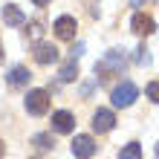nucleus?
Masks as SVG:
<instances>
[{
	"label": "nucleus",
	"mask_w": 159,
	"mask_h": 159,
	"mask_svg": "<svg viewBox=\"0 0 159 159\" xmlns=\"http://www.w3.org/2000/svg\"><path fill=\"white\" fill-rule=\"evenodd\" d=\"M139 96V90H136V84L133 81H121L113 87V93H110V98H113V107H130L136 101Z\"/></svg>",
	"instance_id": "nucleus-2"
},
{
	"label": "nucleus",
	"mask_w": 159,
	"mask_h": 159,
	"mask_svg": "<svg viewBox=\"0 0 159 159\" xmlns=\"http://www.w3.org/2000/svg\"><path fill=\"white\" fill-rule=\"evenodd\" d=\"M130 26H133V32L136 35H153V29H156V23H153V17L151 15H142V12H136L133 15V20H130Z\"/></svg>",
	"instance_id": "nucleus-8"
},
{
	"label": "nucleus",
	"mask_w": 159,
	"mask_h": 159,
	"mask_svg": "<svg viewBox=\"0 0 159 159\" xmlns=\"http://www.w3.org/2000/svg\"><path fill=\"white\" fill-rule=\"evenodd\" d=\"M26 113H32V116H43L46 110H49V93L46 90H29L26 93Z\"/></svg>",
	"instance_id": "nucleus-3"
},
{
	"label": "nucleus",
	"mask_w": 159,
	"mask_h": 159,
	"mask_svg": "<svg viewBox=\"0 0 159 159\" xmlns=\"http://www.w3.org/2000/svg\"><path fill=\"white\" fill-rule=\"evenodd\" d=\"M52 29H55V38H61V41H72V38H75V29H78V26H75V17L61 15L58 20H55Z\"/></svg>",
	"instance_id": "nucleus-6"
},
{
	"label": "nucleus",
	"mask_w": 159,
	"mask_h": 159,
	"mask_svg": "<svg viewBox=\"0 0 159 159\" xmlns=\"http://www.w3.org/2000/svg\"><path fill=\"white\" fill-rule=\"evenodd\" d=\"M121 70H125V55H121V49H110L101 61H96V75L98 78L121 75Z\"/></svg>",
	"instance_id": "nucleus-1"
},
{
	"label": "nucleus",
	"mask_w": 159,
	"mask_h": 159,
	"mask_svg": "<svg viewBox=\"0 0 159 159\" xmlns=\"http://www.w3.org/2000/svg\"><path fill=\"white\" fill-rule=\"evenodd\" d=\"M35 61L43 64V67H49V64L58 61V49H55L52 43H35Z\"/></svg>",
	"instance_id": "nucleus-9"
},
{
	"label": "nucleus",
	"mask_w": 159,
	"mask_h": 159,
	"mask_svg": "<svg viewBox=\"0 0 159 159\" xmlns=\"http://www.w3.org/2000/svg\"><path fill=\"white\" fill-rule=\"evenodd\" d=\"M29 70H26V67H12V70H9V75H6V81L9 84H12V87H26V84H29Z\"/></svg>",
	"instance_id": "nucleus-10"
},
{
	"label": "nucleus",
	"mask_w": 159,
	"mask_h": 159,
	"mask_svg": "<svg viewBox=\"0 0 159 159\" xmlns=\"http://www.w3.org/2000/svg\"><path fill=\"white\" fill-rule=\"evenodd\" d=\"M3 20H6L9 26H23V23H26V15H23L17 6H6V9H3Z\"/></svg>",
	"instance_id": "nucleus-11"
},
{
	"label": "nucleus",
	"mask_w": 159,
	"mask_h": 159,
	"mask_svg": "<svg viewBox=\"0 0 159 159\" xmlns=\"http://www.w3.org/2000/svg\"><path fill=\"white\" fill-rule=\"evenodd\" d=\"M81 52H84V43H75V49H72V58H78Z\"/></svg>",
	"instance_id": "nucleus-18"
},
{
	"label": "nucleus",
	"mask_w": 159,
	"mask_h": 159,
	"mask_svg": "<svg viewBox=\"0 0 159 159\" xmlns=\"http://www.w3.org/2000/svg\"><path fill=\"white\" fill-rule=\"evenodd\" d=\"M145 93H148V98H151L153 104H159V81H151V84L145 87Z\"/></svg>",
	"instance_id": "nucleus-15"
},
{
	"label": "nucleus",
	"mask_w": 159,
	"mask_h": 159,
	"mask_svg": "<svg viewBox=\"0 0 159 159\" xmlns=\"http://www.w3.org/2000/svg\"><path fill=\"white\" fill-rule=\"evenodd\" d=\"M96 139L93 136H87V133H81V136H75L72 139V156L75 159H90L93 153H96Z\"/></svg>",
	"instance_id": "nucleus-4"
},
{
	"label": "nucleus",
	"mask_w": 159,
	"mask_h": 159,
	"mask_svg": "<svg viewBox=\"0 0 159 159\" xmlns=\"http://www.w3.org/2000/svg\"><path fill=\"white\" fill-rule=\"evenodd\" d=\"M32 35H35V38H41V35H43V23H41V20L32 23Z\"/></svg>",
	"instance_id": "nucleus-17"
},
{
	"label": "nucleus",
	"mask_w": 159,
	"mask_h": 159,
	"mask_svg": "<svg viewBox=\"0 0 159 159\" xmlns=\"http://www.w3.org/2000/svg\"><path fill=\"white\" fill-rule=\"evenodd\" d=\"M72 127H75V119H72V113H67V110L52 113V130H55V133H72Z\"/></svg>",
	"instance_id": "nucleus-7"
},
{
	"label": "nucleus",
	"mask_w": 159,
	"mask_h": 159,
	"mask_svg": "<svg viewBox=\"0 0 159 159\" xmlns=\"http://www.w3.org/2000/svg\"><path fill=\"white\" fill-rule=\"evenodd\" d=\"M139 3H142V0H133V6H139Z\"/></svg>",
	"instance_id": "nucleus-22"
},
{
	"label": "nucleus",
	"mask_w": 159,
	"mask_h": 159,
	"mask_svg": "<svg viewBox=\"0 0 159 159\" xmlns=\"http://www.w3.org/2000/svg\"><path fill=\"white\" fill-rule=\"evenodd\" d=\"M32 3H35V6H46L49 0H32Z\"/></svg>",
	"instance_id": "nucleus-19"
},
{
	"label": "nucleus",
	"mask_w": 159,
	"mask_h": 159,
	"mask_svg": "<svg viewBox=\"0 0 159 159\" xmlns=\"http://www.w3.org/2000/svg\"><path fill=\"white\" fill-rule=\"evenodd\" d=\"M136 52H139V55H136V64H151V55H148V49H145V46H139Z\"/></svg>",
	"instance_id": "nucleus-16"
},
{
	"label": "nucleus",
	"mask_w": 159,
	"mask_h": 159,
	"mask_svg": "<svg viewBox=\"0 0 159 159\" xmlns=\"http://www.w3.org/2000/svg\"><path fill=\"white\" fill-rule=\"evenodd\" d=\"M3 151H6V148H3V142H0V156H3Z\"/></svg>",
	"instance_id": "nucleus-21"
},
{
	"label": "nucleus",
	"mask_w": 159,
	"mask_h": 159,
	"mask_svg": "<svg viewBox=\"0 0 159 159\" xmlns=\"http://www.w3.org/2000/svg\"><path fill=\"white\" fill-rule=\"evenodd\" d=\"M0 64H3V43H0Z\"/></svg>",
	"instance_id": "nucleus-20"
},
{
	"label": "nucleus",
	"mask_w": 159,
	"mask_h": 159,
	"mask_svg": "<svg viewBox=\"0 0 159 159\" xmlns=\"http://www.w3.org/2000/svg\"><path fill=\"white\" fill-rule=\"evenodd\" d=\"M75 78H78V67H75V58H70V61L61 67V81L70 84V81H75Z\"/></svg>",
	"instance_id": "nucleus-13"
},
{
	"label": "nucleus",
	"mask_w": 159,
	"mask_h": 159,
	"mask_svg": "<svg viewBox=\"0 0 159 159\" xmlns=\"http://www.w3.org/2000/svg\"><path fill=\"white\" fill-rule=\"evenodd\" d=\"M156 156H159V142H156Z\"/></svg>",
	"instance_id": "nucleus-23"
},
{
	"label": "nucleus",
	"mask_w": 159,
	"mask_h": 159,
	"mask_svg": "<svg viewBox=\"0 0 159 159\" xmlns=\"http://www.w3.org/2000/svg\"><path fill=\"white\" fill-rule=\"evenodd\" d=\"M113 127H116V116H113V110L98 107L96 113H93V130H96V133H110Z\"/></svg>",
	"instance_id": "nucleus-5"
},
{
	"label": "nucleus",
	"mask_w": 159,
	"mask_h": 159,
	"mask_svg": "<svg viewBox=\"0 0 159 159\" xmlns=\"http://www.w3.org/2000/svg\"><path fill=\"white\" fill-rule=\"evenodd\" d=\"M32 145L38 148V151H52L55 142H52V136L49 133H38V136H32Z\"/></svg>",
	"instance_id": "nucleus-14"
},
{
	"label": "nucleus",
	"mask_w": 159,
	"mask_h": 159,
	"mask_svg": "<svg viewBox=\"0 0 159 159\" xmlns=\"http://www.w3.org/2000/svg\"><path fill=\"white\" fill-rule=\"evenodd\" d=\"M119 159H142V145L139 142H127L119 151Z\"/></svg>",
	"instance_id": "nucleus-12"
}]
</instances>
